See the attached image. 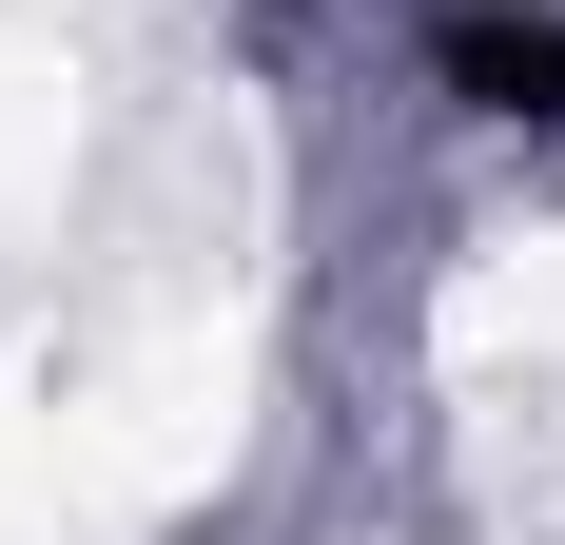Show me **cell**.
<instances>
[{"mask_svg":"<svg viewBox=\"0 0 565 545\" xmlns=\"http://www.w3.org/2000/svg\"><path fill=\"white\" fill-rule=\"evenodd\" d=\"M409 58L488 137H565V0H409Z\"/></svg>","mask_w":565,"mask_h":545,"instance_id":"6da1fadb","label":"cell"}]
</instances>
